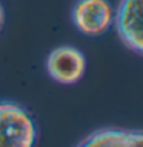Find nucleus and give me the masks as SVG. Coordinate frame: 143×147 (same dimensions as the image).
<instances>
[{"instance_id":"obj_3","label":"nucleus","mask_w":143,"mask_h":147,"mask_svg":"<svg viewBox=\"0 0 143 147\" xmlns=\"http://www.w3.org/2000/svg\"><path fill=\"white\" fill-rule=\"evenodd\" d=\"M85 55L74 46H60L54 49L46 60L48 74L60 84L77 83L85 74Z\"/></svg>"},{"instance_id":"obj_5","label":"nucleus","mask_w":143,"mask_h":147,"mask_svg":"<svg viewBox=\"0 0 143 147\" xmlns=\"http://www.w3.org/2000/svg\"><path fill=\"white\" fill-rule=\"evenodd\" d=\"M142 142V133L138 130L122 129H105L92 133L80 146H137Z\"/></svg>"},{"instance_id":"obj_1","label":"nucleus","mask_w":143,"mask_h":147,"mask_svg":"<svg viewBox=\"0 0 143 147\" xmlns=\"http://www.w3.org/2000/svg\"><path fill=\"white\" fill-rule=\"evenodd\" d=\"M37 140V129L23 107L0 101V146L29 147Z\"/></svg>"},{"instance_id":"obj_4","label":"nucleus","mask_w":143,"mask_h":147,"mask_svg":"<svg viewBox=\"0 0 143 147\" xmlns=\"http://www.w3.org/2000/svg\"><path fill=\"white\" fill-rule=\"evenodd\" d=\"M142 0H122L115 14V29L131 51L142 54Z\"/></svg>"},{"instance_id":"obj_2","label":"nucleus","mask_w":143,"mask_h":147,"mask_svg":"<svg viewBox=\"0 0 143 147\" xmlns=\"http://www.w3.org/2000/svg\"><path fill=\"white\" fill-rule=\"evenodd\" d=\"M114 20L108 0H77L72 8V22L82 34L100 35L109 29Z\"/></svg>"},{"instance_id":"obj_6","label":"nucleus","mask_w":143,"mask_h":147,"mask_svg":"<svg viewBox=\"0 0 143 147\" xmlns=\"http://www.w3.org/2000/svg\"><path fill=\"white\" fill-rule=\"evenodd\" d=\"M3 18H5V16H3V8H2V5H0V29H2V25H3Z\"/></svg>"}]
</instances>
